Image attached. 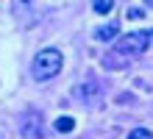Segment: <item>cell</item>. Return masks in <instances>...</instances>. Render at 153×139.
<instances>
[{"label":"cell","mask_w":153,"mask_h":139,"mask_svg":"<svg viewBox=\"0 0 153 139\" xmlns=\"http://www.w3.org/2000/svg\"><path fill=\"white\" fill-rule=\"evenodd\" d=\"M92 8H95L97 14H109L111 8H114V3H111V0H95V3H92Z\"/></svg>","instance_id":"8992f818"},{"label":"cell","mask_w":153,"mask_h":139,"mask_svg":"<svg viewBox=\"0 0 153 139\" xmlns=\"http://www.w3.org/2000/svg\"><path fill=\"white\" fill-rule=\"evenodd\" d=\"M22 134H25V136H33V139H39V123H36V120H33V123H28V125L22 128Z\"/></svg>","instance_id":"ba28073f"},{"label":"cell","mask_w":153,"mask_h":139,"mask_svg":"<svg viewBox=\"0 0 153 139\" xmlns=\"http://www.w3.org/2000/svg\"><path fill=\"white\" fill-rule=\"evenodd\" d=\"M0 139H6V136H3V134H0Z\"/></svg>","instance_id":"30bf717a"},{"label":"cell","mask_w":153,"mask_h":139,"mask_svg":"<svg viewBox=\"0 0 153 139\" xmlns=\"http://www.w3.org/2000/svg\"><path fill=\"white\" fill-rule=\"evenodd\" d=\"M128 139H153V134L148 131V128H134V131L128 134Z\"/></svg>","instance_id":"52a82bcc"},{"label":"cell","mask_w":153,"mask_h":139,"mask_svg":"<svg viewBox=\"0 0 153 139\" xmlns=\"http://www.w3.org/2000/svg\"><path fill=\"white\" fill-rule=\"evenodd\" d=\"M148 45H150V31H131V33L120 36L114 53H120V56H137V53H145Z\"/></svg>","instance_id":"7a4b0ae2"},{"label":"cell","mask_w":153,"mask_h":139,"mask_svg":"<svg viewBox=\"0 0 153 139\" xmlns=\"http://www.w3.org/2000/svg\"><path fill=\"white\" fill-rule=\"evenodd\" d=\"M61 64H64V59H61V53L56 48H45L31 61V75L36 81H50V78H56L61 72Z\"/></svg>","instance_id":"6da1fadb"},{"label":"cell","mask_w":153,"mask_h":139,"mask_svg":"<svg viewBox=\"0 0 153 139\" xmlns=\"http://www.w3.org/2000/svg\"><path fill=\"white\" fill-rule=\"evenodd\" d=\"M53 128H56L59 134H70V131H73V128H75V120L64 114V117H59V120H53Z\"/></svg>","instance_id":"5b68a950"},{"label":"cell","mask_w":153,"mask_h":139,"mask_svg":"<svg viewBox=\"0 0 153 139\" xmlns=\"http://www.w3.org/2000/svg\"><path fill=\"white\" fill-rule=\"evenodd\" d=\"M117 31H120V22H109V25H100L95 31V39H100V42H109L117 36Z\"/></svg>","instance_id":"3957f363"},{"label":"cell","mask_w":153,"mask_h":139,"mask_svg":"<svg viewBox=\"0 0 153 139\" xmlns=\"http://www.w3.org/2000/svg\"><path fill=\"white\" fill-rule=\"evenodd\" d=\"M97 92H100V86H97L95 81H84V83H78L73 89V95L75 97H86V95H97Z\"/></svg>","instance_id":"277c9868"},{"label":"cell","mask_w":153,"mask_h":139,"mask_svg":"<svg viewBox=\"0 0 153 139\" xmlns=\"http://www.w3.org/2000/svg\"><path fill=\"white\" fill-rule=\"evenodd\" d=\"M128 17H131V20H139V17H142V11H139V8H131V11H128Z\"/></svg>","instance_id":"9c48e42d"}]
</instances>
